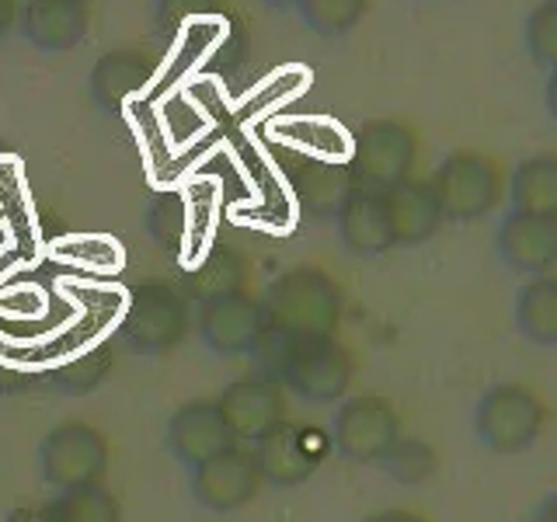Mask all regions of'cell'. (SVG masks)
Returning <instances> with one entry per match:
<instances>
[{
  "label": "cell",
  "instance_id": "5bb4252c",
  "mask_svg": "<svg viewBox=\"0 0 557 522\" xmlns=\"http://www.w3.org/2000/svg\"><path fill=\"white\" fill-rule=\"evenodd\" d=\"M234 443L237 439L231 435V428H226L220 405L209 397L188 400V405H182L168 422V449L174 452V460L188 470L199 467L209 457H216V452H223Z\"/></svg>",
  "mask_w": 557,
  "mask_h": 522
},
{
  "label": "cell",
  "instance_id": "44dd1931",
  "mask_svg": "<svg viewBox=\"0 0 557 522\" xmlns=\"http://www.w3.org/2000/svg\"><path fill=\"white\" fill-rule=\"evenodd\" d=\"M505 191L516 213L557 216V153H536L519 161L512 178H505Z\"/></svg>",
  "mask_w": 557,
  "mask_h": 522
},
{
  "label": "cell",
  "instance_id": "52a82bcc",
  "mask_svg": "<svg viewBox=\"0 0 557 522\" xmlns=\"http://www.w3.org/2000/svg\"><path fill=\"white\" fill-rule=\"evenodd\" d=\"M39 470L57 492L101 484L109 470V439L87 422H63L46 432L39 446Z\"/></svg>",
  "mask_w": 557,
  "mask_h": 522
},
{
  "label": "cell",
  "instance_id": "7c38bea8",
  "mask_svg": "<svg viewBox=\"0 0 557 522\" xmlns=\"http://www.w3.org/2000/svg\"><path fill=\"white\" fill-rule=\"evenodd\" d=\"M265 324H269L265 307L248 293H234V296H223V300L202 303L199 321H196L206 348H213V352L223 359L251 356V348L261 338Z\"/></svg>",
  "mask_w": 557,
  "mask_h": 522
},
{
  "label": "cell",
  "instance_id": "9a60e30c",
  "mask_svg": "<svg viewBox=\"0 0 557 522\" xmlns=\"http://www.w3.org/2000/svg\"><path fill=\"white\" fill-rule=\"evenodd\" d=\"M383 202H387L394 244L418 248V244H425V240H432L435 234H440V226L446 223L440 196H435L432 182H425V178L397 182L394 188L383 191Z\"/></svg>",
  "mask_w": 557,
  "mask_h": 522
},
{
  "label": "cell",
  "instance_id": "d4e9b609",
  "mask_svg": "<svg viewBox=\"0 0 557 522\" xmlns=\"http://www.w3.org/2000/svg\"><path fill=\"white\" fill-rule=\"evenodd\" d=\"M366 8H370V0H296L300 22L324 39L352 32L362 22Z\"/></svg>",
  "mask_w": 557,
  "mask_h": 522
},
{
  "label": "cell",
  "instance_id": "cb8c5ba5",
  "mask_svg": "<svg viewBox=\"0 0 557 522\" xmlns=\"http://www.w3.org/2000/svg\"><path fill=\"white\" fill-rule=\"evenodd\" d=\"M380 470L391 481L414 487V484H425L435 470H440V452H435L432 443L418 439V435H400L387 449V457L380 460Z\"/></svg>",
  "mask_w": 557,
  "mask_h": 522
},
{
  "label": "cell",
  "instance_id": "4dcf8cb0",
  "mask_svg": "<svg viewBox=\"0 0 557 522\" xmlns=\"http://www.w3.org/2000/svg\"><path fill=\"white\" fill-rule=\"evenodd\" d=\"M17 22V0H0V39L14 28Z\"/></svg>",
  "mask_w": 557,
  "mask_h": 522
},
{
  "label": "cell",
  "instance_id": "8fae6325",
  "mask_svg": "<svg viewBox=\"0 0 557 522\" xmlns=\"http://www.w3.org/2000/svg\"><path fill=\"white\" fill-rule=\"evenodd\" d=\"M223 422L237 443H258L272 425L286 418V394L283 383L265 373H248L226 383V390L216 397Z\"/></svg>",
  "mask_w": 557,
  "mask_h": 522
},
{
  "label": "cell",
  "instance_id": "f1b7e54d",
  "mask_svg": "<svg viewBox=\"0 0 557 522\" xmlns=\"http://www.w3.org/2000/svg\"><path fill=\"white\" fill-rule=\"evenodd\" d=\"M366 522H425V519L408 509H383V512H373Z\"/></svg>",
  "mask_w": 557,
  "mask_h": 522
},
{
  "label": "cell",
  "instance_id": "603a6c76",
  "mask_svg": "<svg viewBox=\"0 0 557 522\" xmlns=\"http://www.w3.org/2000/svg\"><path fill=\"white\" fill-rule=\"evenodd\" d=\"M49 522H122V505L104 484L57 492L46 509Z\"/></svg>",
  "mask_w": 557,
  "mask_h": 522
},
{
  "label": "cell",
  "instance_id": "7a4b0ae2",
  "mask_svg": "<svg viewBox=\"0 0 557 522\" xmlns=\"http://www.w3.org/2000/svg\"><path fill=\"white\" fill-rule=\"evenodd\" d=\"M547 425V405L522 383H495L474 405V435L498 457L530 449Z\"/></svg>",
  "mask_w": 557,
  "mask_h": 522
},
{
  "label": "cell",
  "instance_id": "8992f818",
  "mask_svg": "<svg viewBox=\"0 0 557 522\" xmlns=\"http://www.w3.org/2000/svg\"><path fill=\"white\" fill-rule=\"evenodd\" d=\"M418 161V136L408 122L400 119H370L362 122L352 144V178L356 188L387 191L397 182L411 178Z\"/></svg>",
  "mask_w": 557,
  "mask_h": 522
},
{
  "label": "cell",
  "instance_id": "5b68a950",
  "mask_svg": "<svg viewBox=\"0 0 557 522\" xmlns=\"http://www.w3.org/2000/svg\"><path fill=\"white\" fill-rule=\"evenodd\" d=\"M432 188L440 196L443 216L453 223H474L495 213L505 196V174L487 153L478 150H453L446 161L435 167Z\"/></svg>",
  "mask_w": 557,
  "mask_h": 522
},
{
  "label": "cell",
  "instance_id": "f546056e",
  "mask_svg": "<svg viewBox=\"0 0 557 522\" xmlns=\"http://www.w3.org/2000/svg\"><path fill=\"white\" fill-rule=\"evenodd\" d=\"M4 522H49V515L35 505H22V509H11Z\"/></svg>",
  "mask_w": 557,
  "mask_h": 522
},
{
  "label": "cell",
  "instance_id": "1f68e13d",
  "mask_svg": "<svg viewBox=\"0 0 557 522\" xmlns=\"http://www.w3.org/2000/svg\"><path fill=\"white\" fill-rule=\"evenodd\" d=\"M544 101H547V112H550V119L557 122V70H550V77H547V91H544Z\"/></svg>",
  "mask_w": 557,
  "mask_h": 522
},
{
  "label": "cell",
  "instance_id": "4316f807",
  "mask_svg": "<svg viewBox=\"0 0 557 522\" xmlns=\"http://www.w3.org/2000/svg\"><path fill=\"white\" fill-rule=\"evenodd\" d=\"M104 370H109V348H101V352H91V356H84L74 370H70V376L81 380L77 383V390H91L95 383H101Z\"/></svg>",
  "mask_w": 557,
  "mask_h": 522
},
{
  "label": "cell",
  "instance_id": "4fadbf2b",
  "mask_svg": "<svg viewBox=\"0 0 557 522\" xmlns=\"http://www.w3.org/2000/svg\"><path fill=\"white\" fill-rule=\"evenodd\" d=\"M498 254L502 261L519 275H547L557 269V216H536V213H512L502 220L498 234Z\"/></svg>",
  "mask_w": 557,
  "mask_h": 522
},
{
  "label": "cell",
  "instance_id": "277c9868",
  "mask_svg": "<svg viewBox=\"0 0 557 522\" xmlns=\"http://www.w3.org/2000/svg\"><path fill=\"white\" fill-rule=\"evenodd\" d=\"M119 331L136 352L164 356L178 348L191 331L188 296L171 283H136L129 289V310Z\"/></svg>",
  "mask_w": 557,
  "mask_h": 522
},
{
  "label": "cell",
  "instance_id": "7402d4cb",
  "mask_svg": "<svg viewBox=\"0 0 557 522\" xmlns=\"http://www.w3.org/2000/svg\"><path fill=\"white\" fill-rule=\"evenodd\" d=\"M516 324L533 345L557 348V272L533 275L519 286Z\"/></svg>",
  "mask_w": 557,
  "mask_h": 522
},
{
  "label": "cell",
  "instance_id": "ba28073f",
  "mask_svg": "<svg viewBox=\"0 0 557 522\" xmlns=\"http://www.w3.org/2000/svg\"><path fill=\"white\" fill-rule=\"evenodd\" d=\"M335 449L352 463H380L387 449L400 439V414L387 397L359 394L348 397L335 411V428H331Z\"/></svg>",
  "mask_w": 557,
  "mask_h": 522
},
{
  "label": "cell",
  "instance_id": "d6a6232c",
  "mask_svg": "<svg viewBox=\"0 0 557 522\" xmlns=\"http://www.w3.org/2000/svg\"><path fill=\"white\" fill-rule=\"evenodd\" d=\"M533 522H557V495H550L544 505H540L536 515H533Z\"/></svg>",
  "mask_w": 557,
  "mask_h": 522
},
{
  "label": "cell",
  "instance_id": "9c48e42d",
  "mask_svg": "<svg viewBox=\"0 0 557 522\" xmlns=\"http://www.w3.org/2000/svg\"><path fill=\"white\" fill-rule=\"evenodd\" d=\"M261 470L255 449L244 443L226 446L216 457L191 467V498L209 512H237L261 492Z\"/></svg>",
  "mask_w": 557,
  "mask_h": 522
},
{
  "label": "cell",
  "instance_id": "2e32d148",
  "mask_svg": "<svg viewBox=\"0 0 557 522\" xmlns=\"http://www.w3.org/2000/svg\"><path fill=\"white\" fill-rule=\"evenodd\" d=\"M87 0H25L17 11L22 35L42 52L74 49L87 35Z\"/></svg>",
  "mask_w": 557,
  "mask_h": 522
},
{
  "label": "cell",
  "instance_id": "484cf974",
  "mask_svg": "<svg viewBox=\"0 0 557 522\" xmlns=\"http://www.w3.org/2000/svg\"><path fill=\"white\" fill-rule=\"evenodd\" d=\"M522 39H527L530 57L540 66L557 70V0H544L530 11Z\"/></svg>",
  "mask_w": 557,
  "mask_h": 522
},
{
  "label": "cell",
  "instance_id": "836d02e7",
  "mask_svg": "<svg viewBox=\"0 0 557 522\" xmlns=\"http://www.w3.org/2000/svg\"><path fill=\"white\" fill-rule=\"evenodd\" d=\"M269 8H296V0H265Z\"/></svg>",
  "mask_w": 557,
  "mask_h": 522
},
{
  "label": "cell",
  "instance_id": "30bf717a",
  "mask_svg": "<svg viewBox=\"0 0 557 522\" xmlns=\"http://www.w3.org/2000/svg\"><path fill=\"white\" fill-rule=\"evenodd\" d=\"M251 449L261 470V481H269L272 487H296L318 474L327 446L318 443V432L283 418L258 443H251Z\"/></svg>",
  "mask_w": 557,
  "mask_h": 522
},
{
  "label": "cell",
  "instance_id": "83f0119b",
  "mask_svg": "<svg viewBox=\"0 0 557 522\" xmlns=\"http://www.w3.org/2000/svg\"><path fill=\"white\" fill-rule=\"evenodd\" d=\"M216 0H157V14H161L164 25H178L185 14H196V11H206L213 8Z\"/></svg>",
  "mask_w": 557,
  "mask_h": 522
},
{
  "label": "cell",
  "instance_id": "ac0fdd59",
  "mask_svg": "<svg viewBox=\"0 0 557 522\" xmlns=\"http://www.w3.org/2000/svg\"><path fill=\"white\" fill-rule=\"evenodd\" d=\"M338 237L352 254L373 258L397 248L394 231H391V216H387V202H383V191H366L356 188L352 196L345 199V206L335 216Z\"/></svg>",
  "mask_w": 557,
  "mask_h": 522
},
{
  "label": "cell",
  "instance_id": "e0dca14e",
  "mask_svg": "<svg viewBox=\"0 0 557 522\" xmlns=\"http://www.w3.org/2000/svg\"><path fill=\"white\" fill-rule=\"evenodd\" d=\"M296 202L310 220H335L345 199L356 191L352 167L345 161H327V157H307L289 174Z\"/></svg>",
  "mask_w": 557,
  "mask_h": 522
},
{
  "label": "cell",
  "instance_id": "6da1fadb",
  "mask_svg": "<svg viewBox=\"0 0 557 522\" xmlns=\"http://www.w3.org/2000/svg\"><path fill=\"white\" fill-rule=\"evenodd\" d=\"M265 318L293 335H335L342 324V286L318 265H296L275 275L261 296Z\"/></svg>",
  "mask_w": 557,
  "mask_h": 522
},
{
  "label": "cell",
  "instance_id": "ffe728a7",
  "mask_svg": "<svg viewBox=\"0 0 557 522\" xmlns=\"http://www.w3.org/2000/svg\"><path fill=\"white\" fill-rule=\"evenodd\" d=\"M244 278H248V261L231 244H213L196 269L188 272L185 296L199 303H213L223 296L244 293Z\"/></svg>",
  "mask_w": 557,
  "mask_h": 522
},
{
  "label": "cell",
  "instance_id": "d6986e66",
  "mask_svg": "<svg viewBox=\"0 0 557 522\" xmlns=\"http://www.w3.org/2000/svg\"><path fill=\"white\" fill-rule=\"evenodd\" d=\"M153 77V63L147 52L119 46L109 49L91 66V98L98 109H122V101L136 95L139 87H147Z\"/></svg>",
  "mask_w": 557,
  "mask_h": 522
},
{
  "label": "cell",
  "instance_id": "3957f363",
  "mask_svg": "<svg viewBox=\"0 0 557 522\" xmlns=\"http://www.w3.org/2000/svg\"><path fill=\"white\" fill-rule=\"evenodd\" d=\"M352 352L335 335H293L275 380L310 405H335L352 387Z\"/></svg>",
  "mask_w": 557,
  "mask_h": 522
}]
</instances>
